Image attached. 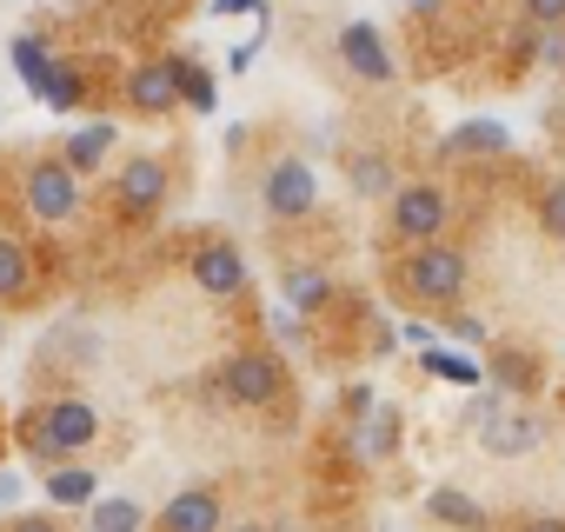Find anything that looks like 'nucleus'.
I'll use <instances>...</instances> for the list:
<instances>
[{
  "label": "nucleus",
  "instance_id": "f257e3e1",
  "mask_svg": "<svg viewBox=\"0 0 565 532\" xmlns=\"http://www.w3.org/2000/svg\"><path fill=\"white\" fill-rule=\"evenodd\" d=\"M399 280H406L413 300L452 307V300L466 294V253H452V246H439V240H419V246L399 259Z\"/></svg>",
  "mask_w": 565,
  "mask_h": 532
},
{
  "label": "nucleus",
  "instance_id": "f03ea898",
  "mask_svg": "<svg viewBox=\"0 0 565 532\" xmlns=\"http://www.w3.org/2000/svg\"><path fill=\"white\" fill-rule=\"evenodd\" d=\"M21 200H28V213H34L41 226H67V220H81V173H74L61 153L28 160V173H21Z\"/></svg>",
  "mask_w": 565,
  "mask_h": 532
},
{
  "label": "nucleus",
  "instance_id": "7ed1b4c3",
  "mask_svg": "<svg viewBox=\"0 0 565 532\" xmlns=\"http://www.w3.org/2000/svg\"><path fill=\"white\" fill-rule=\"evenodd\" d=\"M259 206H266V220H307V213L320 206V173H313V160L279 153V160L266 167V180H259Z\"/></svg>",
  "mask_w": 565,
  "mask_h": 532
},
{
  "label": "nucleus",
  "instance_id": "20e7f679",
  "mask_svg": "<svg viewBox=\"0 0 565 532\" xmlns=\"http://www.w3.org/2000/svg\"><path fill=\"white\" fill-rule=\"evenodd\" d=\"M220 400H233V406H273L279 400V386H287V366H279L273 353H233L226 366H220Z\"/></svg>",
  "mask_w": 565,
  "mask_h": 532
},
{
  "label": "nucleus",
  "instance_id": "39448f33",
  "mask_svg": "<svg viewBox=\"0 0 565 532\" xmlns=\"http://www.w3.org/2000/svg\"><path fill=\"white\" fill-rule=\"evenodd\" d=\"M167 187H173L167 160H160V153H134V160H120L114 200H120V213H127V220H153V213L167 206Z\"/></svg>",
  "mask_w": 565,
  "mask_h": 532
},
{
  "label": "nucleus",
  "instance_id": "423d86ee",
  "mask_svg": "<svg viewBox=\"0 0 565 532\" xmlns=\"http://www.w3.org/2000/svg\"><path fill=\"white\" fill-rule=\"evenodd\" d=\"M333 47H340V61H347V74H353V81H373V87H386V81L399 74V61H393L386 34H380L373 21H347Z\"/></svg>",
  "mask_w": 565,
  "mask_h": 532
},
{
  "label": "nucleus",
  "instance_id": "0eeeda50",
  "mask_svg": "<svg viewBox=\"0 0 565 532\" xmlns=\"http://www.w3.org/2000/svg\"><path fill=\"white\" fill-rule=\"evenodd\" d=\"M186 274H193V287H200V294L233 300V294H246V253H239V246H226V240H206V246H193V253H186Z\"/></svg>",
  "mask_w": 565,
  "mask_h": 532
},
{
  "label": "nucleus",
  "instance_id": "6e6552de",
  "mask_svg": "<svg viewBox=\"0 0 565 532\" xmlns=\"http://www.w3.org/2000/svg\"><path fill=\"white\" fill-rule=\"evenodd\" d=\"M439 226H446V193H439V187H426V180H419V187H393V233H399V240L419 246V240H433Z\"/></svg>",
  "mask_w": 565,
  "mask_h": 532
},
{
  "label": "nucleus",
  "instance_id": "1a4fd4ad",
  "mask_svg": "<svg viewBox=\"0 0 565 532\" xmlns=\"http://www.w3.org/2000/svg\"><path fill=\"white\" fill-rule=\"evenodd\" d=\"M41 433L74 459L81 446H94V439H100V413H94L87 400H54V406H41Z\"/></svg>",
  "mask_w": 565,
  "mask_h": 532
},
{
  "label": "nucleus",
  "instance_id": "9d476101",
  "mask_svg": "<svg viewBox=\"0 0 565 532\" xmlns=\"http://www.w3.org/2000/svg\"><path fill=\"white\" fill-rule=\"evenodd\" d=\"M127 107H134V114H147V120H160V114H173V107H180V87H173L167 54H160V61H140V67L127 74Z\"/></svg>",
  "mask_w": 565,
  "mask_h": 532
},
{
  "label": "nucleus",
  "instance_id": "9b49d317",
  "mask_svg": "<svg viewBox=\"0 0 565 532\" xmlns=\"http://www.w3.org/2000/svg\"><path fill=\"white\" fill-rule=\"evenodd\" d=\"M220 525H226V506H220L213 486H186L160 512V532H220Z\"/></svg>",
  "mask_w": 565,
  "mask_h": 532
},
{
  "label": "nucleus",
  "instance_id": "f8f14e48",
  "mask_svg": "<svg viewBox=\"0 0 565 532\" xmlns=\"http://www.w3.org/2000/svg\"><path fill=\"white\" fill-rule=\"evenodd\" d=\"M114 147H120V127H114V120H87V127H74V134H67L61 160L87 180L94 167H107V153H114Z\"/></svg>",
  "mask_w": 565,
  "mask_h": 532
},
{
  "label": "nucleus",
  "instance_id": "ddd939ff",
  "mask_svg": "<svg viewBox=\"0 0 565 532\" xmlns=\"http://www.w3.org/2000/svg\"><path fill=\"white\" fill-rule=\"evenodd\" d=\"M47 499L54 506H94L100 499V472L94 466H81V459H61V466H47Z\"/></svg>",
  "mask_w": 565,
  "mask_h": 532
},
{
  "label": "nucleus",
  "instance_id": "4468645a",
  "mask_svg": "<svg viewBox=\"0 0 565 532\" xmlns=\"http://www.w3.org/2000/svg\"><path fill=\"white\" fill-rule=\"evenodd\" d=\"M21 300H34V253L0 233V307H21Z\"/></svg>",
  "mask_w": 565,
  "mask_h": 532
},
{
  "label": "nucleus",
  "instance_id": "2eb2a0df",
  "mask_svg": "<svg viewBox=\"0 0 565 532\" xmlns=\"http://www.w3.org/2000/svg\"><path fill=\"white\" fill-rule=\"evenodd\" d=\"M34 100H47L54 114H74V107L87 100V74L74 67V54H54V67H47V81L34 87Z\"/></svg>",
  "mask_w": 565,
  "mask_h": 532
},
{
  "label": "nucleus",
  "instance_id": "dca6fc26",
  "mask_svg": "<svg viewBox=\"0 0 565 532\" xmlns=\"http://www.w3.org/2000/svg\"><path fill=\"white\" fill-rule=\"evenodd\" d=\"M167 67H173L180 107H193V114H213V107H220V87H213V74H206L193 54H167Z\"/></svg>",
  "mask_w": 565,
  "mask_h": 532
},
{
  "label": "nucleus",
  "instance_id": "f3484780",
  "mask_svg": "<svg viewBox=\"0 0 565 532\" xmlns=\"http://www.w3.org/2000/svg\"><path fill=\"white\" fill-rule=\"evenodd\" d=\"M439 153H446V160H466V153H512V134H505V120H466L459 134H446Z\"/></svg>",
  "mask_w": 565,
  "mask_h": 532
},
{
  "label": "nucleus",
  "instance_id": "a211bd4d",
  "mask_svg": "<svg viewBox=\"0 0 565 532\" xmlns=\"http://www.w3.org/2000/svg\"><path fill=\"white\" fill-rule=\"evenodd\" d=\"M393 446H399V413L393 406H366L360 433H353V453L360 459H393Z\"/></svg>",
  "mask_w": 565,
  "mask_h": 532
},
{
  "label": "nucleus",
  "instance_id": "6ab92c4d",
  "mask_svg": "<svg viewBox=\"0 0 565 532\" xmlns=\"http://www.w3.org/2000/svg\"><path fill=\"white\" fill-rule=\"evenodd\" d=\"M479 439H486V453H492V459H519V453H532V446H539V419H532V413H505V419H492Z\"/></svg>",
  "mask_w": 565,
  "mask_h": 532
},
{
  "label": "nucleus",
  "instance_id": "aec40b11",
  "mask_svg": "<svg viewBox=\"0 0 565 532\" xmlns=\"http://www.w3.org/2000/svg\"><path fill=\"white\" fill-rule=\"evenodd\" d=\"M279 294H287V307L307 320V313H320V307L333 300V280L313 274V266H287V274H279Z\"/></svg>",
  "mask_w": 565,
  "mask_h": 532
},
{
  "label": "nucleus",
  "instance_id": "412c9836",
  "mask_svg": "<svg viewBox=\"0 0 565 532\" xmlns=\"http://www.w3.org/2000/svg\"><path fill=\"white\" fill-rule=\"evenodd\" d=\"M8 67H14L21 87L34 94V87L47 81V67H54V41H47V34H14V41H8Z\"/></svg>",
  "mask_w": 565,
  "mask_h": 532
},
{
  "label": "nucleus",
  "instance_id": "4be33fe9",
  "mask_svg": "<svg viewBox=\"0 0 565 532\" xmlns=\"http://www.w3.org/2000/svg\"><path fill=\"white\" fill-rule=\"evenodd\" d=\"M426 512H433L439 525L486 532V506H479V499H466V492H452V486H433V492H426Z\"/></svg>",
  "mask_w": 565,
  "mask_h": 532
},
{
  "label": "nucleus",
  "instance_id": "5701e85b",
  "mask_svg": "<svg viewBox=\"0 0 565 532\" xmlns=\"http://www.w3.org/2000/svg\"><path fill=\"white\" fill-rule=\"evenodd\" d=\"M486 380H492V386H505V393H539V360H525V353L499 347V353L486 360Z\"/></svg>",
  "mask_w": 565,
  "mask_h": 532
},
{
  "label": "nucleus",
  "instance_id": "b1692460",
  "mask_svg": "<svg viewBox=\"0 0 565 532\" xmlns=\"http://www.w3.org/2000/svg\"><path fill=\"white\" fill-rule=\"evenodd\" d=\"M87 532H147V506L140 499H94Z\"/></svg>",
  "mask_w": 565,
  "mask_h": 532
},
{
  "label": "nucleus",
  "instance_id": "393cba45",
  "mask_svg": "<svg viewBox=\"0 0 565 532\" xmlns=\"http://www.w3.org/2000/svg\"><path fill=\"white\" fill-rule=\"evenodd\" d=\"M419 360H426V373H439V380H452V386H479V380H486V366H479V360H466V353L419 347Z\"/></svg>",
  "mask_w": 565,
  "mask_h": 532
},
{
  "label": "nucleus",
  "instance_id": "a878e982",
  "mask_svg": "<svg viewBox=\"0 0 565 532\" xmlns=\"http://www.w3.org/2000/svg\"><path fill=\"white\" fill-rule=\"evenodd\" d=\"M353 193H366V200H393V160L360 153V160H353Z\"/></svg>",
  "mask_w": 565,
  "mask_h": 532
},
{
  "label": "nucleus",
  "instance_id": "bb28decb",
  "mask_svg": "<svg viewBox=\"0 0 565 532\" xmlns=\"http://www.w3.org/2000/svg\"><path fill=\"white\" fill-rule=\"evenodd\" d=\"M539 226H545L552 240H565V180H552V187L539 193Z\"/></svg>",
  "mask_w": 565,
  "mask_h": 532
},
{
  "label": "nucleus",
  "instance_id": "cd10ccee",
  "mask_svg": "<svg viewBox=\"0 0 565 532\" xmlns=\"http://www.w3.org/2000/svg\"><path fill=\"white\" fill-rule=\"evenodd\" d=\"M525 28H565V0H519Z\"/></svg>",
  "mask_w": 565,
  "mask_h": 532
},
{
  "label": "nucleus",
  "instance_id": "c85d7f7f",
  "mask_svg": "<svg viewBox=\"0 0 565 532\" xmlns=\"http://www.w3.org/2000/svg\"><path fill=\"white\" fill-rule=\"evenodd\" d=\"M492 419H499V393H492V386H486V393L472 386V406H466V426H472V433H486Z\"/></svg>",
  "mask_w": 565,
  "mask_h": 532
},
{
  "label": "nucleus",
  "instance_id": "c756f323",
  "mask_svg": "<svg viewBox=\"0 0 565 532\" xmlns=\"http://www.w3.org/2000/svg\"><path fill=\"white\" fill-rule=\"evenodd\" d=\"M259 41H266V28H259L253 41H239V47L226 54V74H246V67H253V54H259Z\"/></svg>",
  "mask_w": 565,
  "mask_h": 532
},
{
  "label": "nucleus",
  "instance_id": "7c9ffc66",
  "mask_svg": "<svg viewBox=\"0 0 565 532\" xmlns=\"http://www.w3.org/2000/svg\"><path fill=\"white\" fill-rule=\"evenodd\" d=\"M539 61H545V67H565V34H558V28H545V41H539Z\"/></svg>",
  "mask_w": 565,
  "mask_h": 532
},
{
  "label": "nucleus",
  "instance_id": "2f4dec72",
  "mask_svg": "<svg viewBox=\"0 0 565 532\" xmlns=\"http://www.w3.org/2000/svg\"><path fill=\"white\" fill-rule=\"evenodd\" d=\"M8 532H61L47 512H21V519H8Z\"/></svg>",
  "mask_w": 565,
  "mask_h": 532
},
{
  "label": "nucleus",
  "instance_id": "473e14b6",
  "mask_svg": "<svg viewBox=\"0 0 565 532\" xmlns=\"http://www.w3.org/2000/svg\"><path fill=\"white\" fill-rule=\"evenodd\" d=\"M213 14H253V21H259L266 0H213Z\"/></svg>",
  "mask_w": 565,
  "mask_h": 532
},
{
  "label": "nucleus",
  "instance_id": "72a5a7b5",
  "mask_svg": "<svg viewBox=\"0 0 565 532\" xmlns=\"http://www.w3.org/2000/svg\"><path fill=\"white\" fill-rule=\"evenodd\" d=\"M452 333H459L466 347H479V340H486V327H479V320H452Z\"/></svg>",
  "mask_w": 565,
  "mask_h": 532
},
{
  "label": "nucleus",
  "instance_id": "f704fd0d",
  "mask_svg": "<svg viewBox=\"0 0 565 532\" xmlns=\"http://www.w3.org/2000/svg\"><path fill=\"white\" fill-rule=\"evenodd\" d=\"M366 406H373V386H353V393H347V413H353V419H360V413H366Z\"/></svg>",
  "mask_w": 565,
  "mask_h": 532
},
{
  "label": "nucleus",
  "instance_id": "c9c22d12",
  "mask_svg": "<svg viewBox=\"0 0 565 532\" xmlns=\"http://www.w3.org/2000/svg\"><path fill=\"white\" fill-rule=\"evenodd\" d=\"M525 532H565V519H532Z\"/></svg>",
  "mask_w": 565,
  "mask_h": 532
},
{
  "label": "nucleus",
  "instance_id": "e433bc0d",
  "mask_svg": "<svg viewBox=\"0 0 565 532\" xmlns=\"http://www.w3.org/2000/svg\"><path fill=\"white\" fill-rule=\"evenodd\" d=\"M399 8H413V14H433V8H439V0H399Z\"/></svg>",
  "mask_w": 565,
  "mask_h": 532
},
{
  "label": "nucleus",
  "instance_id": "4c0bfd02",
  "mask_svg": "<svg viewBox=\"0 0 565 532\" xmlns=\"http://www.w3.org/2000/svg\"><path fill=\"white\" fill-rule=\"evenodd\" d=\"M220 532H273V525H259V519H246V525H220Z\"/></svg>",
  "mask_w": 565,
  "mask_h": 532
},
{
  "label": "nucleus",
  "instance_id": "58836bf2",
  "mask_svg": "<svg viewBox=\"0 0 565 532\" xmlns=\"http://www.w3.org/2000/svg\"><path fill=\"white\" fill-rule=\"evenodd\" d=\"M8 499H14V479H8V472H0V506H8Z\"/></svg>",
  "mask_w": 565,
  "mask_h": 532
}]
</instances>
